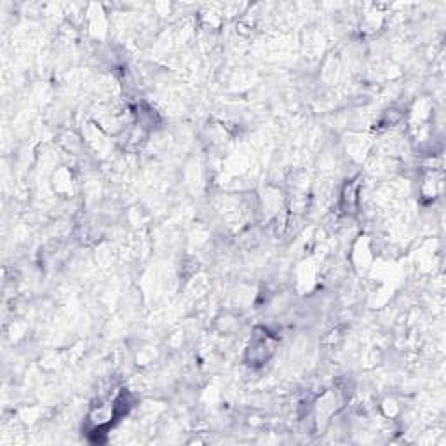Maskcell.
<instances>
[{
	"label": "cell",
	"instance_id": "cell-1",
	"mask_svg": "<svg viewBox=\"0 0 446 446\" xmlns=\"http://www.w3.org/2000/svg\"><path fill=\"white\" fill-rule=\"evenodd\" d=\"M272 352H274L272 337H270L269 333H265V331H263L262 334H254L253 342H251L250 345V350H248V354L251 356V359H253L257 365H260V363H265L267 359L272 356Z\"/></svg>",
	"mask_w": 446,
	"mask_h": 446
}]
</instances>
